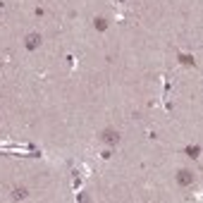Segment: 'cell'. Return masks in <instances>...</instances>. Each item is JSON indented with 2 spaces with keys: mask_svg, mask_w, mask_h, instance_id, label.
<instances>
[{
  "mask_svg": "<svg viewBox=\"0 0 203 203\" xmlns=\"http://www.w3.org/2000/svg\"><path fill=\"white\" fill-rule=\"evenodd\" d=\"M101 141H103V143H108V146H117L120 134H117L115 129H105V131H101Z\"/></svg>",
  "mask_w": 203,
  "mask_h": 203,
  "instance_id": "1",
  "label": "cell"
},
{
  "mask_svg": "<svg viewBox=\"0 0 203 203\" xmlns=\"http://www.w3.org/2000/svg\"><path fill=\"white\" fill-rule=\"evenodd\" d=\"M41 34H29L27 38H24V46H27V50H36L38 46H41Z\"/></svg>",
  "mask_w": 203,
  "mask_h": 203,
  "instance_id": "2",
  "label": "cell"
},
{
  "mask_svg": "<svg viewBox=\"0 0 203 203\" xmlns=\"http://www.w3.org/2000/svg\"><path fill=\"white\" fill-rule=\"evenodd\" d=\"M177 182L182 186H189V184H194V175L189 172V170H179V175H177Z\"/></svg>",
  "mask_w": 203,
  "mask_h": 203,
  "instance_id": "3",
  "label": "cell"
},
{
  "mask_svg": "<svg viewBox=\"0 0 203 203\" xmlns=\"http://www.w3.org/2000/svg\"><path fill=\"white\" fill-rule=\"evenodd\" d=\"M105 27H108V22H105V19H96V29H101V31H103Z\"/></svg>",
  "mask_w": 203,
  "mask_h": 203,
  "instance_id": "4",
  "label": "cell"
},
{
  "mask_svg": "<svg viewBox=\"0 0 203 203\" xmlns=\"http://www.w3.org/2000/svg\"><path fill=\"white\" fill-rule=\"evenodd\" d=\"M27 196V189H14V198H24Z\"/></svg>",
  "mask_w": 203,
  "mask_h": 203,
  "instance_id": "5",
  "label": "cell"
}]
</instances>
